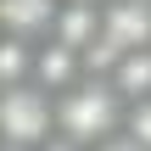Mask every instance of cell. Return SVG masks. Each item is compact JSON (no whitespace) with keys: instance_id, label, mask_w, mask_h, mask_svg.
Returning a JSON list of instances; mask_svg holds the SVG:
<instances>
[{"instance_id":"277c9868","label":"cell","mask_w":151,"mask_h":151,"mask_svg":"<svg viewBox=\"0 0 151 151\" xmlns=\"http://www.w3.org/2000/svg\"><path fill=\"white\" fill-rule=\"evenodd\" d=\"M56 6L62 0H0V34L39 45L50 34V22H56Z\"/></svg>"},{"instance_id":"8992f818","label":"cell","mask_w":151,"mask_h":151,"mask_svg":"<svg viewBox=\"0 0 151 151\" xmlns=\"http://www.w3.org/2000/svg\"><path fill=\"white\" fill-rule=\"evenodd\" d=\"M106 84L118 90L123 106H129V101H146V95H151V50H129V56H118V67L106 73Z\"/></svg>"},{"instance_id":"ba28073f","label":"cell","mask_w":151,"mask_h":151,"mask_svg":"<svg viewBox=\"0 0 151 151\" xmlns=\"http://www.w3.org/2000/svg\"><path fill=\"white\" fill-rule=\"evenodd\" d=\"M123 134H129L140 151H151V95H146V101H129V106H123Z\"/></svg>"},{"instance_id":"6da1fadb","label":"cell","mask_w":151,"mask_h":151,"mask_svg":"<svg viewBox=\"0 0 151 151\" xmlns=\"http://www.w3.org/2000/svg\"><path fill=\"white\" fill-rule=\"evenodd\" d=\"M123 129V101H118V90L106 84V78H78V84H67L62 95H56V134L62 140H73V146H101V140H112Z\"/></svg>"},{"instance_id":"5b68a950","label":"cell","mask_w":151,"mask_h":151,"mask_svg":"<svg viewBox=\"0 0 151 151\" xmlns=\"http://www.w3.org/2000/svg\"><path fill=\"white\" fill-rule=\"evenodd\" d=\"M95 34H101V6H78V0H62L56 6V22H50V34L45 39H56V45H67V50H90L95 45Z\"/></svg>"},{"instance_id":"8fae6325","label":"cell","mask_w":151,"mask_h":151,"mask_svg":"<svg viewBox=\"0 0 151 151\" xmlns=\"http://www.w3.org/2000/svg\"><path fill=\"white\" fill-rule=\"evenodd\" d=\"M78 6H106V0H78Z\"/></svg>"},{"instance_id":"52a82bcc","label":"cell","mask_w":151,"mask_h":151,"mask_svg":"<svg viewBox=\"0 0 151 151\" xmlns=\"http://www.w3.org/2000/svg\"><path fill=\"white\" fill-rule=\"evenodd\" d=\"M28 73H34V45H28V39H11V34H0V90H11V84H28Z\"/></svg>"},{"instance_id":"9c48e42d","label":"cell","mask_w":151,"mask_h":151,"mask_svg":"<svg viewBox=\"0 0 151 151\" xmlns=\"http://www.w3.org/2000/svg\"><path fill=\"white\" fill-rule=\"evenodd\" d=\"M90 151H140V146H134V140H129V134H123V129H118V134H112V140H101V146H90Z\"/></svg>"},{"instance_id":"7a4b0ae2","label":"cell","mask_w":151,"mask_h":151,"mask_svg":"<svg viewBox=\"0 0 151 151\" xmlns=\"http://www.w3.org/2000/svg\"><path fill=\"white\" fill-rule=\"evenodd\" d=\"M56 134V101L39 84H11L0 90V146L11 151H34Z\"/></svg>"},{"instance_id":"3957f363","label":"cell","mask_w":151,"mask_h":151,"mask_svg":"<svg viewBox=\"0 0 151 151\" xmlns=\"http://www.w3.org/2000/svg\"><path fill=\"white\" fill-rule=\"evenodd\" d=\"M84 78V56L78 50H67V45H56V39H39L34 45V73H28V84H39L50 101L67 90V84H78Z\"/></svg>"},{"instance_id":"30bf717a","label":"cell","mask_w":151,"mask_h":151,"mask_svg":"<svg viewBox=\"0 0 151 151\" xmlns=\"http://www.w3.org/2000/svg\"><path fill=\"white\" fill-rule=\"evenodd\" d=\"M34 151H84V146H73V140H62V134H50L45 146H34Z\"/></svg>"}]
</instances>
